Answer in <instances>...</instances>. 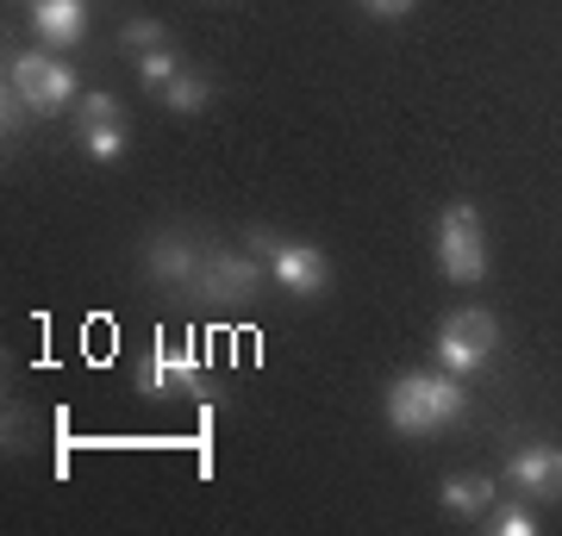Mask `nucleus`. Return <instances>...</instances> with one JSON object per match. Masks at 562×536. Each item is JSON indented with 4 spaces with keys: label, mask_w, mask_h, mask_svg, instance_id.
I'll return each instance as SVG.
<instances>
[{
    "label": "nucleus",
    "mask_w": 562,
    "mask_h": 536,
    "mask_svg": "<svg viewBox=\"0 0 562 536\" xmlns=\"http://www.w3.org/2000/svg\"><path fill=\"white\" fill-rule=\"evenodd\" d=\"M506 480H513L525 499L557 505L562 499V443H519V449L506 456Z\"/></svg>",
    "instance_id": "9"
},
{
    "label": "nucleus",
    "mask_w": 562,
    "mask_h": 536,
    "mask_svg": "<svg viewBox=\"0 0 562 536\" xmlns=\"http://www.w3.org/2000/svg\"><path fill=\"white\" fill-rule=\"evenodd\" d=\"M138 399L162 406V399H206V368L194 356V343L157 338V350L138 362Z\"/></svg>",
    "instance_id": "4"
},
{
    "label": "nucleus",
    "mask_w": 562,
    "mask_h": 536,
    "mask_svg": "<svg viewBox=\"0 0 562 536\" xmlns=\"http://www.w3.org/2000/svg\"><path fill=\"white\" fill-rule=\"evenodd\" d=\"M438 499H443V512L450 517H487L494 512V480L487 475H450L438 487Z\"/></svg>",
    "instance_id": "11"
},
{
    "label": "nucleus",
    "mask_w": 562,
    "mask_h": 536,
    "mask_svg": "<svg viewBox=\"0 0 562 536\" xmlns=\"http://www.w3.org/2000/svg\"><path fill=\"white\" fill-rule=\"evenodd\" d=\"M162 106H169V113H181V119H194V113H206V106H213V81L194 76V69H181V76L162 88Z\"/></svg>",
    "instance_id": "12"
},
{
    "label": "nucleus",
    "mask_w": 562,
    "mask_h": 536,
    "mask_svg": "<svg viewBox=\"0 0 562 536\" xmlns=\"http://www.w3.org/2000/svg\"><path fill=\"white\" fill-rule=\"evenodd\" d=\"M176 76H181V62H176V50H169V44H157V50H144V57H138L144 94H162V88H169Z\"/></svg>",
    "instance_id": "14"
},
{
    "label": "nucleus",
    "mask_w": 562,
    "mask_h": 536,
    "mask_svg": "<svg viewBox=\"0 0 562 536\" xmlns=\"http://www.w3.org/2000/svg\"><path fill=\"white\" fill-rule=\"evenodd\" d=\"M487 524H494L501 536H538V512H531V505H519V499H513V505H494V512H487Z\"/></svg>",
    "instance_id": "16"
},
{
    "label": "nucleus",
    "mask_w": 562,
    "mask_h": 536,
    "mask_svg": "<svg viewBox=\"0 0 562 536\" xmlns=\"http://www.w3.org/2000/svg\"><path fill=\"white\" fill-rule=\"evenodd\" d=\"M419 0H362V13H375V20H406Z\"/></svg>",
    "instance_id": "19"
},
{
    "label": "nucleus",
    "mask_w": 562,
    "mask_h": 536,
    "mask_svg": "<svg viewBox=\"0 0 562 536\" xmlns=\"http://www.w3.org/2000/svg\"><path fill=\"white\" fill-rule=\"evenodd\" d=\"M257 294H262L257 256L213 243V250H206V262H201V281H194V299H206V306H225V312H244Z\"/></svg>",
    "instance_id": "7"
},
{
    "label": "nucleus",
    "mask_w": 562,
    "mask_h": 536,
    "mask_svg": "<svg viewBox=\"0 0 562 536\" xmlns=\"http://www.w3.org/2000/svg\"><path fill=\"white\" fill-rule=\"evenodd\" d=\"M438 368H450V375H482L487 362H494V350H501V318L482 312V306H457V312L438 324Z\"/></svg>",
    "instance_id": "2"
},
{
    "label": "nucleus",
    "mask_w": 562,
    "mask_h": 536,
    "mask_svg": "<svg viewBox=\"0 0 562 536\" xmlns=\"http://www.w3.org/2000/svg\"><path fill=\"white\" fill-rule=\"evenodd\" d=\"M32 119H38V113L25 106V94H13V88H7V100H0V132H7V144L20 138V132H25Z\"/></svg>",
    "instance_id": "18"
},
{
    "label": "nucleus",
    "mask_w": 562,
    "mask_h": 536,
    "mask_svg": "<svg viewBox=\"0 0 562 536\" xmlns=\"http://www.w3.org/2000/svg\"><path fill=\"white\" fill-rule=\"evenodd\" d=\"M7 88L25 94V106L38 119H50V113H63L76 100V69L63 57H50V50H20V57H7Z\"/></svg>",
    "instance_id": "6"
},
{
    "label": "nucleus",
    "mask_w": 562,
    "mask_h": 536,
    "mask_svg": "<svg viewBox=\"0 0 562 536\" xmlns=\"http://www.w3.org/2000/svg\"><path fill=\"white\" fill-rule=\"evenodd\" d=\"M32 32L44 50H76L88 32V0H32Z\"/></svg>",
    "instance_id": "10"
},
{
    "label": "nucleus",
    "mask_w": 562,
    "mask_h": 536,
    "mask_svg": "<svg viewBox=\"0 0 562 536\" xmlns=\"http://www.w3.org/2000/svg\"><path fill=\"white\" fill-rule=\"evenodd\" d=\"M257 250H269V275H276V287L288 299H319L325 287H331V262H325L319 243L306 238H281V231H257Z\"/></svg>",
    "instance_id": "5"
},
{
    "label": "nucleus",
    "mask_w": 562,
    "mask_h": 536,
    "mask_svg": "<svg viewBox=\"0 0 562 536\" xmlns=\"http://www.w3.org/2000/svg\"><path fill=\"white\" fill-rule=\"evenodd\" d=\"M201 262H206V243L194 231H157V238H144V275L176 287V294H194Z\"/></svg>",
    "instance_id": "8"
},
{
    "label": "nucleus",
    "mask_w": 562,
    "mask_h": 536,
    "mask_svg": "<svg viewBox=\"0 0 562 536\" xmlns=\"http://www.w3.org/2000/svg\"><path fill=\"white\" fill-rule=\"evenodd\" d=\"M120 50H132V57H144V50H157V44H169V32H162V20H125L120 25Z\"/></svg>",
    "instance_id": "15"
},
{
    "label": "nucleus",
    "mask_w": 562,
    "mask_h": 536,
    "mask_svg": "<svg viewBox=\"0 0 562 536\" xmlns=\"http://www.w3.org/2000/svg\"><path fill=\"white\" fill-rule=\"evenodd\" d=\"M382 412L401 437H438L469 418V394H462V375H450V368H413V375L387 380Z\"/></svg>",
    "instance_id": "1"
},
{
    "label": "nucleus",
    "mask_w": 562,
    "mask_h": 536,
    "mask_svg": "<svg viewBox=\"0 0 562 536\" xmlns=\"http://www.w3.org/2000/svg\"><path fill=\"white\" fill-rule=\"evenodd\" d=\"M76 144L88 150V162H120V157H125V119L76 125Z\"/></svg>",
    "instance_id": "13"
},
{
    "label": "nucleus",
    "mask_w": 562,
    "mask_h": 536,
    "mask_svg": "<svg viewBox=\"0 0 562 536\" xmlns=\"http://www.w3.org/2000/svg\"><path fill=\"white\" fill-rule=\"evenodd\" d=\"M101 119H125V106L113 94H81L76 100V125H101Z\"/></svg>",
    "instance_id": "17"
},
{
    "label": "nucleus",
    "mask_w": 562,
    "mask_h": 536,
    "mask_svg": "<svg viewBox=\"0 0 562 536\" xmlns=\"http://www.w3.org/2000/svg\"><path fill=\"white\" fill-rule=\"evenodd\" d=\"M438 269L457 287H475L487 275V231H482L475 199H450L438 213Z\"/></svg>",
    "instance_id": "3"
}]
</instances>
